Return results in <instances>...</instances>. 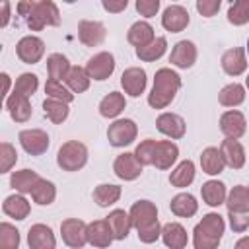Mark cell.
<instances>
[{"mask_svg": "<svg viewBox=\"0 0 249 249\" xmlns=\"http://www.w3.org/2000/svg\"><path fill=\"white\" fill-rule=\"evenodd\" d=\"M247 54H249V39H247Z\"/></svg>", "mask_w": 249, "mask_h": 249, "instance_id": "6f0895ef", "label": "cell"}, {"mask_svg": "<svg viewBox=\"0 0 249 249\" xmlns=\"http://www.w3.org/2000/svg\"><path fill=\"white\" fill-rule=\"evenodd\" d=\"M113 70H115V56L111 53H107V51L93 54L88 60V64H86L88 76L93 78V80H99V82L101 80H107L113 74Z\"/></svg>", "mask_w": 249, "mask_h": 249, "instance_id": "9c48e42d", "label": "cell"}, {"mask_svg": "<svg viewBox=\"0 0 249 249\" xmlns=\"http://www.w3.org/2000/svg\"><path fill=\"white\" fill-rule=\"evenodd\" d=\"M88 161V148L78 140H68L58 148L56 163L64 171H78Z\"/></svg>", "mask_w": 249, "mask_h": 249, "instance_id": "3957f363", "label": "cell"}, {"mask_svg": "<svg viewBox=\"0 0 249 249\" xmlns=\"http://www.w3.org/2000/svg\"><path fill=\"white\" fill-rule=\"evenodd\" d=\"M161 239H163L165 247H169V249H185L187 241H189L185 228L177 222H169V224L161 226Z\"/></svg>", "mask_w": 249, "mask_h": 249, "instance_id": "7402d4cb", "label": "cell"}, {"mask_svg": "<svg viewBox=\"0 0 249 249\" xmlns=\"http://www.w3.org/2000/svg\"><path fill=\"white\" fill-rule=\"evenodd\" d=\"M16 53L21 62L25 64H37L45 54V43L35 35H25L18 41Z\"/></svg>", "mask_w": 249, "mask_h": 249, "instance_id": "8992f818", "label": "cell"}, {"mask_svg": "<svg viewBox=\"0 0 249 249\" xmlns=\"http://www.w3.org/2000/svg\"><path fill=\"white\" fill-rule=\"evenodd\" d=\"M107 31L105 25L101 21H93V19H82L78 23V37L86 47H97L103 43Z\"/></svg>", "mask_w": 249, "mask_h": 249, "instance_id": "7c38bea8", "label": "cell"}, {"mask_svg": "<svg viewBox=\"0 0 249 249\" xmlns=\"http://www.w3.org/2000/svg\"><path fill=\"white\" fill-rule=\"evenodd\" d=\"M136 134H138V128H136V123L132 119H119V121L111 123L107 128L109 144L115 148H123V146L132 144Z\"/></svg>", "mask_w": 249, "mask_h": 249, "instance_id": "277c9868", "label": "cell"}, {"mask_svg": "<svg viewBox=\"0 0 249 249\" xmlns=\"http://www.w3.org/2000/svg\"><path fill=\"white\" fill-rule=\"evenodd\" d=\"M6 109L10 113V117L16 121V123H25L29 117H31V103H29V97H23L19 93H12L8 99H6Z\"/></svg>", "mask_w": 249, "mask_h": 249, "instance_id": "603a6c76", "label": "cell"}, {"mask_svg": "<svg viewBox=\"0 0 249 249\" xmlns=\"http://www.w3.org/2000/svg\"><path fill=\"white\" fill-rule=\"evenodd\" d=\"M156 140H152V138H146V140H142L138 146H136V150H134V156H136V160L142 163V165H152V158H154V150H156Z\"/></svg>", "mask_w": 249, "mask_h": 249, "instance_id": "bcb514c9", "label": "cell"}, {"mask_svg": "<svg viewBox=\"0 0 249 249\" xmlns=\"http://www.w3.org/2000/svg\"><path fill=\"white\" fill-rule=\"evenodd\" d=\"M161 25L171 33H179L189 25V12L179 4H171L161 16Z\"/></svg>", "mask_w": 249, "mask_h": 249, "instance_id": "9a60e30c", "label": "cell"}, {"mask_svg": "<svg viewBox=\"0 0 249 249\" xmlns=\"http://www.w3.org/2000/svg\"><path fill=\"white\" fill-rule=\"evenodd\" d=\"M247 191H249V187H247Z\"/></svg>", "mask_w": 249, "mask_h": 249, "instance_id": "680465c9", "label": "cell"}, {"mask_svg": "<svg viewBox=\"0 0 249 249\" xmlns=\"http://www.w3.org/2000/svg\"><path fill=\"white\" fill-rule=\"evenodd\" d=\"M233 249H249V235H243L241 239H237Z\"/></svg>", "mask_w": 249, "mask_h": 249, "instance_id": "11a10c76", "label": "cell"}, {"mask_svg": "<svg viewBox=\"0 0 249 249\" xmlns=\"http://www.w3.org/2000/svg\"><path fill=\"white\" fill-rule=\"evenodd\" d=\"M200 167H202V171L204 173H208V175H218V173H222L224 171V167H226V161H224V158H222V152L218 150V148H206V150H202V154H200Z\"/></svg>", "mask_w": 249, "mask_h": 249, "instance_id": "f1b7e54d", "label": "cell"}, {"mask_svg": "<svg viewBox=\"0 0 249 249\" xmlns=\"http://www.w3.org/2000/svg\"><path fill=\"white\" fill-rule=\"evenodd\" d=\"M218 99H220V103L224 107H237L245 99V88L241 84H235V82L233 84H228L226 88H222Z\"/></svg>", "mask_w": 249, "mask_h": 249, "instance_id": "74e56055", "label": "cell"}, {"mask_svg": "<svg viewBox=\"0 0 249 249\" xmlns=\"http://www.w3.org/2000/svg\"><path fill=\"white\" fill-rule=\"evenodd\" d=\"M37 88H39V78L35 74H31V72H23L16 80L14 91L19 93V95H23V97H29V95H33L37 91Z\"/></svg>", "mask_w": 249, "mask_h": 249, "instance_id": "7bdbcfd3", "label": "cell"}, {"mask_svg": "<svg viewBox=\"0 0 249 249\" xmlns=\"http://www.w3.org/2000/svg\"><path fill=\"white\" fill-rule=\"evenodd\" d=\"M62 241L72 249H82L88 243V224L78 218H66L60 224Z\"/></svg>", "mask_w": 249, "mask_h": 249, "instance_id": "5b68a950", "label": "cell"}, {"mask_svg": "<svg viewBox=\"0 0 249 249\" xmlns=\"http://www.w3.org/2000/svg\"><path fill=\"white\" fill-rule=\"evenodd\" d=\"M43 109H45V115L49 117V121H53L54 124H60L68 117V103L56 101V99H51V97H47L43 101Z\"/></svg>", "mask_w": 249, "mask_h": 249, "instance_id": "ab89813d", "label": "cell"}, {"mask_svg": "<svg viewBox=\"0 0 249 249\" xmlns=\"http://www.w3.org/2000/svg\"><path fill=\"white\" fill-rule=\"evenodd\" d=\"M245 128H247V121L243 117L241 111H226L222 117H220V130L226 134V138H241L245 134Z\"/></svg>", "mask_w": 249, "mask_h": 249, "instance_id": "8fae6325", "label": "cell"}, {"mask_svg": "<svg viewBox=\"0 0 249 249\" xmlns=\"http://www.w3.org/2000/svg\"><path fill=\"white\" fill-rule=\"evenodd\" d=\"M10 21V2H2V21L0 27H6Z\"/></svg>", "mask_w": 249, "mask_h": 249, "instance_id": "f5cc1de1", "label": "cell"}, {"mask_svg": "<svg viewBox=\"0 0 249 249\" xmlns=\"http://www.w3.org/2000/svg\"><path fill=\"white\" fill-rule=\"evenodd\" d=\"M2 210H4V214L10 216V218L25 220L27 214H29V210H31V206H29V202H27V198H25L23 195H10V196L4 198Z\"/></svg>", "mask_w": 249, "mask_h": 249, "instance_id": "4316f807", "label": "cell"}, {"mask_svg": "<svg viewBox=\"0 0 249 249\" xmlns=\"http://www.w3.org/2000/svg\"><path fill=\"white\" fill-rule=\"evenodd\" d=\"M160 235H161V226H160V222H154L152 226H146V228L138 230V239H140L142 243H154Z\"/></svg>", "mask_w": 249, "mask_h": 249, "instance_id": "7dc6e473", "label": "cell"}, {"mask_svg": "<svg viewBox=\"0 0 249 249\" xmlns=\"http://www.w3.org/2000/svg\"><path fill=\"white\" fill-rule=\"evenodd\" d=\"M27 245H29V249H54L56 239L49 226L33 224L27 231Z\"/></svg>", "mask_w": 249, "mask_h": 249, "instance_id": "5bb4252c", "label": "cell"}, {"mask_svg": "<svg viewBox=\"0 0 249 249\" xmlns=\"http://www.w3.org/2000/svg\"><path fill=\"white\" fill-rule=\"evenodd\" d=\"M18 161V152L10 142L0 144V173H8Z\"/></svg>", "mask_w": 249, "mask_h": 249, "instance_id": "f6af8a7d", "label": "cell"}, {"mask_svg": "<svg viewBox=\"0 0 249 249\" xmlns=\"http://www.w3.org/2000/svg\"><path fill=\"white\" fill-rule=\"evenodd\" d=\"M142 167H144V165L136 160V156H134V154H128V152L117 156V160H115V163H113L115 175H117L119 179H123V181H134L136 177H140Z\"/></svg>", "mask_w": 249, "mask_h": 249, "instance_id": "30bf717a", "label": "cell"}, {"mask_svg": "<svg viewBox=\"0 0 249 249\" xmlns=\"http://www.w3.org/2000/svg\"><path fill=\"white\" fill-rule=\"evenodd\" d=\"M126 39H128V43L134 45L136 49L146 47V45H150V43L156 39V35H154V27H152L148 21H136V23L130 25Z\"/></svg>", "mask_w": 249, "mask_h": 249, "instance_id": "484cf974", "label": "cell"}, {"mask_svg": "<svg viewBox=\"0 0 249 249\" xmlns=\"http://www.w3.org/2000/svg\"><path fill=\"white\" fill-rule=\"evenodd\" d=\"M128 216H130L132 228H136V231H138V230H142V228L152 226L154 222H158V208L150 200H138V202H134L130 206Z\"/></svg>", "mask_w": 249, "mask_h": 249, "instance_id": "ba28073f", "label": "cell"}, {"mask_svg": "<svg viewBox=\"0 0 249 249\" xmlns=\"http://www.w3.org/2000/svg\"><path fill=\"white\" fill-rule=\"evenodd\" d=\"M41 177L37 175V171L33 169H19V171H14L12 177H10V185L19 193V195H27L33 191L35 183L39 181Z\"/></svg>", "mask_w": 249, "mask_h": 249, "instance_id": "f546056e", "label": "cell"}, {"mask_svg": "<svg viewBox=\"0 0 249 249\" xmlns=\"http://www.w3.org/2000/svg\"><path fill=\"white\" fill-rule=\"evenodd\" d=\"M228 21L233 25H243L249 21V0H235L230 4Z\"/></svg>", "mask_w": 249, "mask_h": 249, "instance_id": "b9f144b4", "label": "cell"}, {"mask_svg": "<svg viewBox=\"0 0 249 249\" xmlns=\"http://www.w3.org/2000/svg\"><path fill=\"white\" fill-rule=\"evenodd\" d=\"M0 78H2V82H4V89H2V95L8 99V97H10V95H8V89H10V76H8L6 72H2V76H0Z\"/></svg>", "mask_w": 249, "mask_h": 249, "instance_id": "db71d44e", "label": "cell"}, {"mask_svg": "<svg viewBox=\"0 0 249 249\" xmlns=\"http://www.w3.org/2000/svg\"><path fill=\"white\" fill-rule=\"evenodd\" d=\"M113 231L107 224V220H95L88 224V243L99 249H105L113 243Z\"/></svg>", "mask_w": 249, "mask_h": 249, "instance_id": "d6986e66", "label": "cell"}, {"mask_svg": "<svg viewBox=\"0 0 249 249\" xmlns=\"http://www.w3.org/2000/svg\"><path fill=\"white\" fill-rule=\"evenodd\" d=\"M165 49H167L165 37H156L150 45L136 49V56H138L140 60H144V62H152V60H158V58L165 53Z\"/></svg>", "mask_w": 249, "mask_h": 249, "instance_id": "f35d334b", "label": "cell"}, {"mask_svg": "<svg viewBox=\"0 0 249 249\" xmlns=\"http://www.w3.org/2000/svg\"><path fill=\"white\" fill-rule=\"evenodd\" d=\"M195 60H196V47L193 41H187V39L179 41L169 54V62L177 68H183V70L191 68L195 64Z\"/></svg>", "mask_w": 249, "mask_h": 249, "instance_id": "2e32d148", "label": "cell"}, {"mask_svg": "<svg viewBox=\"0 0 249 249\" xmlns=\"http://www.w3.org/2000/svg\"><path fill=\"white\" fill-rule=\"evenodd\" d=\"M177 156H179L177 144H173L171 140H160L154 150L152 165H156L158 169H169L177 161Z\"/></svg>", "mask_w": 249, "mask_h": 249, "instance_id": "ac0fdd59", "label": "cell"}, {"mask_svg": "<svg viewBox=\"0 0 249 249\" xmlns=\"http://www.w3.org/2000/svg\"><path fill=\"white\" fill-rule=\"evenodd\" d=\"M226 204H228V212H239V214H247L249 212V191L243 185H235L230 195L226 196Z\"/></svg>", "mask_w": 249, "mask_h": 249, "instance_id": "1f68e13d", "label": "cell"}, {"mask_svg": "<svg viewBox=\"0 0 249 249\" xmlns=\"http://www.w3.org/2000/svg\"><path fill=\"white\" fill-rule=\"evenodd\" d=\"M134 6H136V10H138L140 16L152 18V16H156L158 10H160V0H136Z\"/></svg>", "mask_w": 249, "mask_h": 249, "instance_id": "c3c4849f", "label": "cell"}, {"mask_svg": "<svg viewBox=\"0 0 249 249\" xmlns=\"http://www.w3.org/2000/svg\"><path fill=\"white\" fill-rule=\"evenodd\" d=\"M156 126H158V130L161 134H165V136H169L173 140L183 138L185 136V128H187L183 117H179L175 113H161L156 119Z\"/></svg>", "mask_w": 249, "mask_h": 249, "instance_id": "e0dca14e", "label": "cell"}, {"mask_svg": "<svg viewBox=\"0 0 249 249\" xmlns=\"http://www.w3.org/2000/svg\"><path fill=\"white\" fill-rule=\"evenodd\" d=\"M31 196H33V200H35L37 204L49 206V204H53L54 198H56V187H54L51 181H47V179H39V181L35 183L33 191H31Z\"/></svg>", "mask_w": 249, "mask_h": 249, "instance_id": "e575fe53", "label": "cell"}, {"mask_svg": "<svg viewBox=\"0 0 249 249\" xmlns=\"http://www.w3.org/2000/svg\"><path fill=\"white\" fill-rule=\"evenodd\" d=\"M220 0H198L196 2V10L204 16V18H212L218 10H220Z\"/></svg>", "mask_w": 249, "mask_h": 249, "instance_id": "f907efd6", "label": "cell"}, {"mask_svg": "<svg viewBox=\"0 0 249 249\" xmlns=\"http://www.w3.org/2000/svg\"><path fill=\"white\" fill-rule=\"evenodd\" d=\"M45 93H47V97L56 99V101H62V103H70V101L74 99V93H72L68 88H64L62 82L53 80V78L47 80V84H45Z\"/></svg>", "mask_w": 249, "mask_h": 249, "instance_id": "60d3db41", "label": "cell"}, {"mask_svg": "<svg viewBox=\"0 0 249 249\" xmlns=\"http://www.w3.org/2000/svg\"><path fill=\"white\" fill-rule=\"evenodd\" d=\"M19 247V231L8 224H0V249H18Z\"/></svg>", "mask_w": 249, "mask_h": 249, "instance_id": "ee69618b", "label": "cell"}, {"mask_svg": "<svg viewBox=\"0 0 249 249\" xmlns=\"http://www.w3.org/2000/svg\"><path fill=\"white\" fill-rule=\"evenodd\" d=\"M228 218H230V226H231V230L237 231V233H243V231L249 228V216H247V214L228 212Z\"/></svg>", "mask_w": 249, "mask_h": 249, "instance_id": "681fc988", "label": "cell"}, {"mask_svg": "<svg viewBox=\"0 0 249 249\" xmlns=\"http://www.w3.org/2000/svg\"><path fill=\"white\" fill-rule=\"evenodd\" d=\"M222 68H224V72L230 74V76H239V74H243L245 68H247L245 51L239 49V47L228 49V51L222 54Z\"/></svg>", "mask_w": 249, "mask_h": 249, "instance_id": "44dd1931", "label": "cell"}, {"mask_svg": "<svg viewBox=\"0 0 249 249\" xmlns=\"http://www.w3.org/2000/svg\"><path fill=\"white\" fill-rule=\"evenodd\" d=\"M146 82H148L146 72H144L142 68H138V66L126 68V70L123 72V76H121V86H123L124 93H128V95H132V97H138L140 93H144Z\"/></svg>", "mask_w": 249, "mask_h": 249, "instance_id": "4fadbf2b", "label": "cell"}, {"mask_svg": "<svg viewBox=\"0 0 249 249\" xmlns=\"http://www.w3.org/2000/svg\"><path fill=\"white\" fill-rule=\"evenodd\" d=\"M121 198V187L119 185H111V183H103L97 185L93 189V200L97 202V206H111Z\"/></svg>", "mask_w": 249, "mask_h": 249, "instance_id": "836d02e7", "label": "cell"}, {"mask_svg": "<svg viewBox=\"0 0 249 249\" xmlns=\"http://www.w3.org/2000/svg\"><path fill=\"white\" fill-rule=\"evenodd\" d=\"M89 80H91V78L88 76L86 68H82V66H72L64 82H66V86L70 88L72 93H84V91L89 88Z\"/></svg>", "mask_w": 249, "mask_h": 249, "instance_id": "8d00e7d4", "label": "cell"}, {"mask_svg": "<svg viewBox=\"0 0 249 249\" xmlns=\"http://www.w3.org/2000/svg\"><path fill=\"white\" fill-rule=\"evenodd\" d=\"M18 138L21 148L31 156H41L49 150V134L41 128H25L19 132Z\"/></svg>", "mask_w": 249, "mask_h": 249, "instance_id": "52a82bcc", "label": "cell"}, {"mask_svg": "<svg viewBox=\"0 0 249 249\" xmlns=\"http://www.w3.org/2000/svg\"><path fill=\"white\" fill-rule=\"evenodd\" d=\"M105 220H107V224H109V228H111L115 239H119V241L126 239V235H128V231H130V228H132L128 212L117 208V210L109 212V216H107Z\"/></svg>", "mask_w": 249, "mask_h": 249, "instance_id": "cb8c5ba5", "label": "cell"}, {"mask_svg": "<svg viewBox=\"0 0 249 249\" xmlns=\"http://www.w3.org/2000/svg\"><path fill=\"white\" fill-rule=\"evenodd\" d=\"M220 152H222V158H224L226 165H230L231 169H241L245 165V150L239 144V140L226 138L220 146Z\"/></svg>", "mask_w": 249, "mask_h": 249, "instance_id": "ffe728a7", "label": "cell"}, {"mask_svg": "<svg viewBox=\"0 0 249 249\" xmlns=\"http://www.w3.org/2000/svg\"><path fill=\"white\" fill-rule=\"evenodd\" d=\"M169 208H171V212H173L175 216H179V218H191V216L196 214L198 202H196V198H195L193 195H189V193H179V195H175V196L171 198Z\"/></svg>", "mask_w": 249, "mask_h": 249, "instance_id": "d4e9b609", "label": "cell"}, {"mask_svg": "<svg viewBox=\"0 0 249 249\" xmlns=\"http://www.w3.org/2000/svg\"><path fill=\"white\" fill-rule=\"evenodd\" d=\"M70 62H68V58L64 56V54H60V53H54V54H51L49 58H47V70H49V76L53 78V80H66V76H68V72H70Z\"/></svg>", "mask_w": 249, "mask_h": 249, "instance_id": "d590c367", "label": "cell"}, {"mask_svg": "<svg viewBox=\"0 0 249 249\" xmlns=\"http://www.w3.org/2000/svg\"><path fill=\"white\" fill-rule=\"evenodd\" d=\"M245 86H247V88H249V76H247V78H245Z\"/></svg>", "mask_w": 249, "mask_h": 249, "instance_id": "9f6ffc18", "label": "cell"}, {"mask_svg": "<svg viewBox=\"0 0 249 249\" xmlns=\"http://www.w3.org/2000/svg\"><path fill=\"white\" fill-rule=\"evenodd\" d=\"M193 181H195V163H193L191 160L181 161V163L171 171V175H169V183H171L173 187H179V189L189 187Z\"/></svg>", "mask_w": 249, "mask_h": 249, "instance_id": "d6a6232c", "label": "cell"}, {"mask_svg": "<svg viewBox=\"0 0 249 249\" xmlns=\"http://www.w3.org/2000/svg\"><path fill=\"white\" fill-rule=\"evenodd\" d=\"M19 16L25 18V23L31 31H41L47 25H58L60 14L54 2L41 0V2H19L18 4Z\"/></svg>", "mask_w": 249, "mask_h": 249, "instance_id": "6da1fadb", "label": "cell"}, {"mask_svg": "<svg viewBox=\"0 0 249 249\" xmlns=\"http://www.w3.org/2000/svg\"><path fill=\"white\" fill-rule=\"evenodd\" d=\"M124 105H126L124 95L119 93V91H111L99 101V115L105 117V119H115L123 113Z\"/></svg>", "mask_w": 249, "mask_h": 249, "instance_id": "83f0119b", "label": "cell"}, {"mask_svg": "<svg viewBox=\"0 0 249 249\" xmlns=\"http://www.w3.org/2000/svg\"><path fill=\"white\" fill-rule=\"evenodd\" d=\"M101 6L107 10V12H113V14H117V12H123L126 6H128V2L126 0H119V2H111V0H103L101 2Z\"/></svg>", "mask_w": 249, "mask_h": 249, "instance_id": "816d5d0a", "label": "cell"}, {"mask_svg": "<svg viewBox=\"0 0 249 249\" xmlns=\"http://www.w3.org/2000/svg\"><path fill=\"white\" fill-rule=\"evenodd\" d=\"M181 88V76L171 68H160L154 76V88L148 95V103L154 109H165Z\"/></svg>", "mask_w": 249, "mask_h": 249, "instance_id": "7a4b0ae2", "label": "cell"}, {"mask_svg": "<svg viewBox=\"0 0 249 249\" xmlns=\"http://www.w3.org/2000/svg\"><path fill=\"white\" fill-rule=\"evenodd\" d=\"M200 195H202V200L208 204V206H220L226 202V185L222 181H206L202 187H200Z\"/></svg>", "mask_w": 249, "mask_h": 249, "instance_id": "4dcf8cb0", "label": "cell"}]
</instances>
